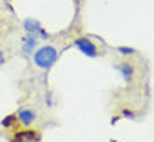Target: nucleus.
<instances>
[{
  "label": "nucleus",
  "mask_w": 154,
  "mask_h": 142,
  "mask_svg": "<svg viewBox=\"0 0 154 142\" xmlns=\"http://www.w3.org/2000/svg\"><path fill=\"white\" fill-rule=\"evenodd\" d=\"M12 120H14V117H5L4 122H2V125H10L12 124Z\"/></svg>",
  "instance_id": "9"
},
{
  "label": "nucleus",
  "mask_w": 154,
  "mask_h": 142,
  "mask_svg": "<svg viewBox=\"0 0 154 142\" xmlns=\"http://www.w3.org/2000/svg\"><path fill=\"white\" fill-rule=\"evenodd\" d=\"M58 59V51L53 46H42L34 53V64L41 69H49Z\"/></svg>",
  "instance_id": "1"
},
{
  "label": "nucleus",
  "mask_w": 154,
  "mask_h": 142,
  "mask_svg": "<svg viewBox=\"0 0 154 142\" xmlns=\"http://www.w3.org/2000/svg\"><path fill=\"white\" fill-rule=\"evenodd\" d=\"M41 24L37 22V20H34V19H26L24 20V31L27 32V34H39V31H41Z\"/></svg>",
  "instance_id": "6"
},
{
  "label": "nucleus",
  "mask_w": 154,
  "mask_h": 142,
  "mask_svg": "<svg viewBox=\"0 0 154 142\" xmlns=\"http://www.w3.org/2000/svg\"><path fill=\"white\" fill-rule=\"evenodd\" d=\"M117 51L120 53V54H124V56H131V54H134V53H136L132 47H127V46H119Z\"/></svg>",
  "instance_id": "7"
},
{
  "label": "nucleus",
  "mask_w": 154,
  "mask_h": 142,
  "mask_svg": "<svg viewBox=\"0 0 154 142\" xmlns=\"http://www.w3.org/2000/svg\"><path fill=\"white\" fill-rule=\"evenodd\" d=\"M115 68H117L119 73L122 74V80H124L125 83L132 81V78H134V66H132V64H129V63H120V64H117Z\"/></svg>",
  "instance_id": "4"
},
{
  "label": "nucleus",
  "mask_w": 154,
  "mask_h": 142,
  "mask_svg": "<svg viewBox=\"0 0 154 142\" xmlns=\"http://www.w3.org/2000/svg\"><path fill=\"white\" fill-rule=\"evenodd\" d=\"M5 63V58H4V53H2V51H0V66H2V64Z\"/></svg>",
  "instance_id": "11"
},
{
  "label": "nucleus",
  "mask_w": 154,
  "mask_h": 142,
  "mask_svg": "<svg viewBox=\"0 0 154 142\" xmlns=\"http://www.w3.org/2000/svg\"><path fill=\"white\" fill-rule=\"evenodd\" d=\"M17 119L20 120V124L24 125H31L34 120H36V113L29 108H19L17 112Z\"/></svg>",
  "instance_id": "5"
},
{
  "label": "nucleus",
  "mask_w": 154,
  "mask_h": 142,
  "mask_svg": "<svg viewBox=\"0 0 154 142\" xmlns=\"http://www.w3.org/2000/svg\"><path fill=\"white\" fill-rule=\"evenodd\" d=\"M36 46H37V36L36 34H27L22 41V53L26 56H29L32 51L36 49Z\"/></svg>",
  "instance_id": "3"
},
{
  "label": "nucleus",
  "mask_w": 154,
  "mask_h": 142,
  "mask_svg": "<svg viewBox=\"0 0 154 142\" xmlns=\"http://www.w3.org/2000/svg\"><path fill=\"white\" fill-rule=\"evenodd\" d=\"M75 46L82 51L85 56H90V58H97V56H98L97 46L88 39V37H78L76 41H75Z\"/></svg>",
  "instance_id": "2"
},
{
  "label": "nucleus",
  "mask_w": 154,
  "mask_h": 142,
  "mask_svg": "<svg viewBox=\"0 0 154 142\" xmlns=\"http://www.w3.org/2000/svg\"><path fill=\"white\" fill-rule=\"evenodd\" d=\"M27 135H17V139H29V140H34V139H37L36 135H34V132H26Z\"/></svg>",
  "instance_id": "8"
},
{
  "label": "nucleus",
  "mask_w": 154,
  "mask_h": 142,
  "mask_svg": "<svg viewBox=\"0 0 154 142\" xmlns=\"http://www.w3.org/2000/svg\"><path fill=\"white\" fill-rule=\"evenodd\" d=\"M124 115H125V117H129V119H134V113H132L131 110H124Z\"/></svg>",
  "instance_id": "10"
}]
</instances>
